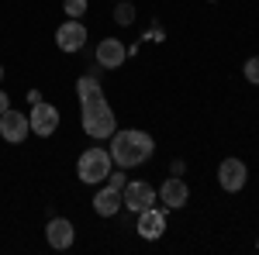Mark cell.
Returning <instances> with one entry per match:
<instances>
[{
  "mask_svg": "<svg viewBox=\"0 0 259 255\" xmlns=\"http://www.w3.org/2000/svg\"><path fill=\"white\" fill-rule=\"evenodd\" d=\"M152 156H156V138L149 135V131L124 128V131H114V135H111V159L118 162L121 169L145 166Z\"/></svg>",
  "mask_w": 259,
  "mask_h": 255,
  "instance_id": "1",
  "label": "cell"
},
{
  "mask_svg": "<svg viewBox=\"0 0 259 255\" xmlns=\"http://www.w3.org/2000/svg\"><path fill=\"white\" fill-rule=\"evenodd\" d=\"M80 124L83 131L94 138V141H104L118 131V118H114V107L107 104L104 93H94V97L80 100Z\"/></svg>",
  "mask_w": 259,
  "mask_h": 255,
  "instance_id": "2",
  "label": "cell"
},
{
  "mask_svg": "<svg viewBox=\"0 0 259 255\" xmlns=\"http://www.w3.org/2000/svg\"><path fill=\"white\" fill-rule=\"evenodd\" d=\"M107 173H111V152L107 148H83V156L76 159V176H80V183H87V186H97V183H104L107 179Z\"/></svg>",
  "mask_w": 259,
  "mask_h": 255,
  "instance_id": "3",
  "label": "cell"
},
{
  "mask_svg": "<svg viewBox=\"0 0 259 255\" xmlns=\"http://www.w3.org/2000/svg\"><path fill=\"white\" fill-rule=\"evenodd\" d=\"M121 203H124V211L142 214V211H149L152 203H159V193H156V186L145 183V179H128L124 190H121Z\"/></svg>",
  "mask_w": 259,
  "mask_h": 255,
  "instance_id": "4",
  "label": "cell"
},
{
  "mask_svg": "<svg viewBox=\"0 0 259 255\" xmlns=\"http://www.w3.org/2000/svg\"><path fill=\"white\" fill-rule=\"evenodd\" d=\"M245 183H249V166L242 162V159H221L218 162V186L225 193H242L245 190Z\"/></svg>",
  "mask_w": 259,
  "mask_h": 255,
  "instance_id": "5",
  "label": "cell"
},
{
  "mask_svg": "<svg viewBox=\"0 0 259 255\" xmlns=\"http://www.w3.org/2000/svg\"><path fill=\"white\" fill-rule=\"evenodd\" d=\"M28 124H31V135H38V138L56 135V128H59V107H56V104H45V100L31 104Z\"/></svg>",
  "mask_w": 259,
  "mask_h": 255,
  "instance_id": "6",
  "label": "cell"
},
{
  "mask_svg": "<svg viewBox=\"0 0 259 255\" xmlns=\"http://www.w3.org/2000/svg\"><path fill=\"white\" fill-rule=\"evenodd\" d=\"M87 24L76 18L62 21L59 28H56V45H59V52H66V56H73V52H80L83 45H87Z\"/></svg>",
  "mask_w": 259,
  "mask_h": 255,
  "instance_id": "7",
  "label": "cell"
},
{
  "mask_svg": "<svg viewBox=\"0 0 259 255\" xmlns=\"http://www.w3.org/2000/svg\"><path fill=\"white\" fill-rule=\"evenodd\" d=\"M31 131V124H28V114H21L14 107H7L4 114H0V138L7 141V145H21L24 138Z\"/></svg>",
  "mask_w": 259,
  "mask_h": 255,
  "instance_id": "8",
  "label": "cell"
},
{
  "mask_svg": "<svg viewBox=\"0 0 259 255\" xmlns=\"http://www.w3.org/2000/svg\"><path fill=\"white\" fill-rule=\"evenodd\" d=\"M94 59H97L100 69H121L128 59V45L121 38H100L97 48H94Z\"/></svg>",
  "mask_w": 259,
  "mask_h": 255,
  "instance_id": "9",
  "label": "cell"
},
{
  "mask_svg": "<svg viewBox=\"0 0 259 255\" xmlns=\"http://www.w3.org/2000/svg\"><path fill=\"white\" fill-rule=\"evenodd\" d=\"M139 221H135V231H139V238H145V241H156V238L166 235V211H162L159 203H152L149 211H142V214H135Z\"/></svg>",
  "mask_w": 259,
  "mask_h": 255,
  "instance_id": "10",
  "label": "cell"
},
{
  "mask_svg": "<svg viewBox=\"0 0 259 255\" xmlns=\"http://www.w3.org/2000/svg\"><path fill=\"white\" fill-rule=\"evenodd\" d=\"M45 241H49L56 252L73 248V241H76V228H73V221H69V217H49V224H45Z\"/></svg>",
  "mask_w": 259,
  "mask_h": 255,
  "instance_id": "11",
  "label": "cell"
},
{
  "mask_svg": "<svg viewBox=\"0 0 259 255\" xmlns=\"http://www.w3.org/2000/svg\"><path fill=\"white\" fill-rule=\"evenodd\" d=\"M156 193H159V203H166V211H180V207H187V200H190V186L180 176H169V179H162V186Z\"/></svg>",
  "mask_w": 259,
  "mask_h": 255,
  "instance_id": "12",
  "label": "cell"
},
{
  "mask_svg": "<svg viewBox=\"0 0 259 255\" xmlns=\"http://www.w3.org/2000/svg\"><path fill=\"white\" fill-rule=\"evenodd\" d=\"M118 211H124V203H121V190H114V186L97 190V196H94V214H97V217H114Z\"/></svg>",
  "mask_w": 259,
  "mask_h": 255,
  "instance_id": "13",
  "label": "cell"
},
{
  "mask_svg": "<svg viewBox=\"0 0 259 255\" xmlns=\"http://www.w3.org/2000/svg\"><path fill=\"white\" fill-rule=\"evenodd\" d=\"M94 93H104V86H100V79L94 76V73H87V76L76 79V97H80V100L94 97Z\"/></svg>",
  "mask_w": 259,
  "mask_h": 255,
  "instance_id": "14",
  "label": "cell"
},
{
  "mask_svg": "<svg viewBox=\"0 0 259 255\" xmlns=\"http://www.w3.org/2000/svg\"><path fill=\"white\" fill-rule=\"evenodd\" d=\"M135 18H139V11H135L128 0H118V7H114V24L128 28V24H135Z\"/></svg>",
  "mask_w": 259,
  "mask_h": 255,
  "instance_id": "15",
  "label": "cell"
},
{
  "mask_svg": "<svg viewBox=\"0 0 259 255\" xmlns=\"http://www.w3.org/2000/svg\"><path fill=\"white\" fill-rule=\"evenodd\" d=\"M62 11H66V18L83 21V14L90 11V0H62Z\"/></svg>",
  "mask_w": 259,
  "mask_h": 255,
  "instance_id": "16",
  "label": "cell"
},
{
  "mask_svg": "<svg viewBox=\"0 0 259 255\" xmlns=\"http://www.w3.org/2000/svg\"><path fill=\"white\" fill-rule=\"evenodd\" d=\"M242 76L249 79L252 86H259V56H249V59H245V66H242Z\"/></svg>",
  "mask_w": 259,
  "mask_h": 255,
  "instance_id": "17",
  "label": "cell"
},
{
  "mask_svg": "<svg viewBox=\"0 0 259 255\" xmlns=\"http://www.w3.org/2000/svg\"><path fill=\"white\" fill-rule=\"evenodd\" d=\"M104 183H107V186H114V190H124V183H128V176H124V169H111Z\"/></svg>",
  "mask_w": 259,
  "mask_h": 255,
  "instance_id": "18",
  "label": "cell"
},
{
  "mask_svg": "<svg viewBox=\"0 0 259 255\" xmlns=\"http://www.w3.org/2000/svg\"><path fill=\"white\" fill-rule=\"evenodd\" d=\"M7 107H11V93H4V90H0V114H4Z\"/></svg>",
  "mask_w": 259,
  "mask_h": 255,
  "instance_id": "19",
  "label": "cell"
},
{
  "mask_svg": "<svg viewBox=\"0 0 259 255\" xmlns=\"http://www.w3.org/2000/svg\"><path fill=\"white\" fill-rule=\"evenodd\" d=\"M24 97H28V104H38V100H41V93H38V90H28Z\"/></svg>",
  "mask_w": 259,
  "mask_h": 255,
  "instance_id": "20",
  "label": "cell"
},
{
  "mask_svg": "<svg viewBox=\"0 0 259 255\" xmlns=\"http://www.w3.org/2000/svg\"><path fill=\"white\" fill-rule=\"evenodd\" d=\"M0 83H4V66H0Z\"/></svg>",
  "mask_w": 259,
  "mask_h": 255,
  "instance_id": "21",
  "label": "cell"
},
{
  "mask_svg": "<svg viewBox=\"0 0 259 255\" xmlns=\"http://www.w3.org/2000/svg\"><path fill=\"white\" fill-rule=\"evenodd\" d=\"M256 248H259V241H256Z\"/></svg>",
  "mask_w": 259,
  "mask_h": 255,
  "instance_id": "22",
  "label": "cell"
},
{
  "mask_svg": "<svg viewBox=\"0 0 259 255\" xmlns=\"http://www.w3.org/2000/svg\"><path fill=\"white\" fill-rule=\"evenodd\" d=\"M211 4H214V0H211Z\"/></svg>",
  "mask_w": 259,
  "mask_h": 255,
  "instance_id": "23",
  "label": "cell"
}]
</instances>
